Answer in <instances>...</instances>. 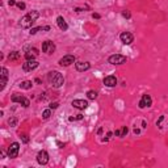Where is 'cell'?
Returning <instances> with one entry per match:
<instances>
[{
  "instance_id": "6da1fadb",
  "label": "cell",
  "mask_w": 168,
  "mask_h": 168,
  "mask_svg": "<svg viewBox=\"0 0 168 168\" xmlns=\"http://www.w3.org/2000/svg\"><path fill=\"white\" fill-rule=\"evenodd\" d=\"M38 17H40V12L38 11H30V12H28L26 15L20 18L18 25H20L23 29H29V28L33 26V24L36 23Z\"/></svg>"
},
{
  "instance_id": "7a4b0ae2",
  "label": "cell",
  "mask_w": 168,
  "mask_h": 168,
  "mask_svg": "<svg viewBox=\"0 0 168 168\" xmlns=\"http://www.w3.org/2000/svg\"><path fill=\"white\" fill-rule=\"evenodd\" d=\"M47 80H49L50 85L54 88H61L62 85L65 84V78H63V75L59 71H55V70H53V71H50L49 74H47Z\"/></svg>"
},
{
  "instance_id": "3957f363",
  "label": "cell",
  "mask_w": 168,
  "mask_h": 168,
  "mask_svg": "<svg viewBox=\"0 0 168 168\" xmlns=\"http://www.w3.org/2000/svg\"><path fill=\"white\" fill-rule=\"evenodd\" d=\"M126 61H128V58H126L125 55H122V54H113V55H110L109 58H108V63H110V65H113V66L125 65Z\"/></svg>"
},
{
  "instance_id": "277c9868",
  "label": "cell",
  "mask_w": 168,
  "mask_h": 168,
  "mask_svg": "<svg viewBox=\"0 0 168 168\" xmlns=\"http://www.w3.org/2000/svg\"><path fill=\"white\" fill-rule=\"evenodd\" d=\"M11 100L13 101V103L21 104L24 108H29V105H30V100L28 99V97L23 96V95H20V93H13L11 96Z\"/></svg>"
},
{
  "instance_id": "5b68a950",
  "label": "cell",
  "mask_w": 168,
  "mask_h": 168,
  "mask_svg": "<svg viewBox=\"0 0 168 168\" xmlns=\"http://www.w3.org/2000/svg\"><path fill=\"white\" fill-rule=\"evenodd\" d=\"M8 158H11V159H15V158L18 156V153H20V143L18 142H13V143L9 145L8 147Z\"/></svg>"
},
{
  "instance_id": "8992f818",
  "label": "cell",
  "mask_w": 168,
  "mask_h": 168,
  "mask_svg": "<svg viewBox=\"0 0 168 168\" xmlns=\"http://www.w3.org/2000/svg\"><path fill=\"white\" fill-rule=\"evenodd\" d=\"M76 62V58H75V55H72V54H67V55H65L63 58L59 59V66H62V67H68V66L74 65V63Z\"/></svg>"
},
{
  "instance_id": "52a82bcc",
  "label": "cell",
  "mask_w": 168,
  "mask_h": 168,
  "mask_svg": "<svg viewBox=\"0 0 168 168\" xmlns=\"http://www.w3.org/2000/svg\"><path fill=\"white\" fill-rule=\"evenodd\" d=\"M55 49H56V46L53 41L46 40L45 42H42V51L45 53L46 55H51V54L55 51Z\"/></svg>"
},
{
  "instance_id": "ba28073f",
  "label": "cell",
  "mask_w": 168,
  "mask_h": 168,
  "mask_svg": "<svg viewBox=\"0 0 168 168\" xmlns=\"http://www.w3.org/2000/svg\"><path fill=\"white\" fill-rule=\"evenodd\" d=\"M151 105H153V99H151L150 95H142L141 100H139V104L138 106L141 108V109H146V108H150Z\"/></svg>"
},
{
  "instance_id": "9c48e42d",
  "label": "cell",
  "mask_w": 168,
  "mask_h": 168,
  "mask_svg": "<svg viewBox=\"0 0 168 168\" xmlns=\"http://www.w3.org/2000/svg\"><path fill=\"white\" fill-rule=\"evenodd\" d=\"M49 153L46 150H41L38 154H37V163L40 166H46L49 163Z\"/></svg>"
},
{
  "instance_id": "30bf717a",
  "label": "cell",
  "mask_w": 168,
  "mask_h": 168,
  "mask_svg": "<svg viewBox=\"0 0 168 168\" xmlns=\"http://www.w3.org/2000/svg\"><path fill=\"white\" fill-rule=\"evenodd\" d=\"M120 40H121V42L123 45H131V43L134 42V36H133L130 32H122V33L120 34Z\"/></svg>"
},
{
  "instance_id": "8fae6325",
  "label": "cell",
  "mask_w": 168,
  "mask_h": 168,
  "mask_svg": "<svg viewBox=\"0 0 168 168\" xmlns=\"http://www.w3.org/2000/svg\"><path fill=\"white\" fill-rule=\"evenodd\" d=\"M71 105L74 106V108H76V109H79V110H84V109H87L90 104H88V101H87V100H83V99H75V100H72Z\"/></svg>"
},
{
  "instance_id": "7c38bea8",
  "label": "cell",
  "mask_w": 168,
  "mask_h": 168,
  "mask_svg": "<svg viewBox=\"0 0 168 168\" xmlns=\"http://www.w3.org/2000/svg\"><path fill=\"white\" fill-rule=\"evenodd\" d=\"M38 66H40V63L37 62L36 59H33V61H26L23 65V70L25 72H30V71H34Z\"/></svg>"
},
{
  "instance_id": "4fadbf2b",
  "label": "cell",
  "mask_w": 168,
  "mask_h": 168,
  "mask_svg": "<svg viewBox=\"0 0 168 168\" xmlns=\"http://www.w3.org/2000/svg\"><path fill=\"white\" fill-rule=\"evenodd\" d=\"M104 84H105V87L108 88H113L116 87L117 83H118V80H117V78L114 76V75H108V76L104 78Z\"/></svg>"
},
{
  "instance_id": "5bb4252c",
  "label": "cell",
  "mask_w": 168,
  "mask_h": 168,
  "mask_svg": "<svg viewBox=\"0 0 168 168\" xmlns=\"http://www.w3.org/2000/svg\"><path fill=\"white\" fill-rule=\"evenodd\" d=\"M38 55H40V51L36 47H30V49H28L26 51H25V59H26V61H33V59H36V56H38Z\"/></svg>"
},
{
  "instance_id": "9a60e30c",
  "label": "cell",
  "mask_w": 168,
  "mask_h": 168,
  "mask_svg": "<svg viewBox=\"0 0 168 168\" xmlns=\"http://www.w3.org/2000/svg\"><path fill=\"white\" fill-rule=\"evenodd\" d=\"M0 76H1V81H0V91H4L5 85H7V81H8V76H9V72L8 70L5 67H1V74H0Z\"/></svg>"
},
{
  "instance_id": "2e32d148",
  "label": "cell",
  "mask_w": 168,
  "mask_h": 168,
  "mask_svg": "<svg viewBox=\"0 0 168 168\" xmlns=\"http://www.w3.org/2000/svg\"><path fill=\"white\" fill-rule=\"evenodd\" d=\"M75 68H76V71H79V72L88 71V70L91 68V63L90 62H83V61L75 62Z\"/></svg>"
},
{
  "instance_id": "e0dca14e",
  "label": "cell",
  "mask_w": 168,
  "mask_h": 168,
  "mask_svg": "<svg viewBox=\"0 0 168 168\" xmlns=\"http://www.w3.org/2000/svg\"><path fill=\"white\" fill-rule=\"evenodd\" d=\"M56 25H58V28L62 32H67L68 30V24L66 23V20L63 18V16H58V17H56Z\"/></svg>"
},
{
  "instance_id": "ac0fdd59",
  "label": "cell",
  "mask_w": 168,
  "mask_h": 168,
  "mask_svg": "<svg viewBox=\"0 0 168 168\" xmlns=\"http://www.w3.org/2000/svg\"><path fill=\"white\" fill-rule=\"evenodd\" d=\"M51 28L49 26V25H46V26H37V28H30V32L29 33L32 34V36H34V34H37L38 32H41V30H50Z\"/></svg>"
},
{
  "instance_id": "d6986e66",
  "label": "cell",
  "mask_w": 168,
  "mask_h": 168,
  "mask_svg": "<svg viewBox=\"0 0 168 168\" xmlns=\"http://www.w3.org/2000/svg\"><path fill=\"white\" fill-rule=\"evenodd\" d=\"M18 87H20L21 90H32V87H33V81L32 80H24V81H21V83L18 84Z\"/></svg>"
},
{
  "instance_id": "ffe728a7",
  "label": "cell",
  "mask_w": 168,
  "mask_h": 168,
  "mask_svg": "<svg viewBox=\"0 0 168 168\" xmlns=\"http://www.w3.org/2000/svg\"><path fill=\"white\" fill-rule=\"evenodd\" d=\"M20 58H21V53L20 51H12V53H9V55H8L9 61H18Z\"/></svg>"
},
{
  "instance_id": "44dd1931",
  "label": "cell",
  "mask_w": 168,
  "mask_h": 168,
  "mask_svg": "<svg viewBox=\"0 0 168 168\" xmlns=\"http://www.w3.org/2000/svg\"><path fill=\"white\" fill-rule=\"evenodd\" d=\"M51 110H53L51 108H47V109L43 110V112H42V118H43V120H49L50 117H51V114H53Z\"/></svg>"
},
{
  "instance_id": "7402d4cb",
  "label": "cell",
  "mask_w": 168,
  "mask_h": 168,
  "mask_svg": "<svg viewBox=\"0 0 168 168\" xmlns=\"http://www.w3.org/2000/svg\"><path fill=\"white\" fill-rule=\"evenodd\" d=\"M87 97H88V100H96L97 99V92L93 91V90H90L87 92Z\"/></svg>"
},
{
  "instance_id": "603a6c76",
  "label": "cell",
  "mask_w": 168,
  "mask_h": 168,
  "mask_svg": "<svg viewBox=\"0 0 168 168\" xmlns=\"http://www.w3.org/2000/svg\"><path fill=\"white\" fill-rule=\"evenodd\" d=\"M17 118H16V117H11V118L8 120V125L11 126V128H16V126H17Z\"/></svg>"
},
{
  "instance_id": "cb8c5ba5",
  "label": "cell",
  "mask_w": 168,
  "mask_h": 168,
  "mask_svg": "<svg viewBox=\"0 0 168 168\" xmlns=\"http://www.w3.org/2000/svg\"><path fill=\"white\" fill-rule=\"evenodd\" d=\"M83 118H84L83 114H76V116H74V117H68V121L70 122H72V121H80V120H83Z\"/></svg>"
},
{
  "instance_id": "d4e9b609",
  "label": "cell",
  "mask_w": 168,
  "mask_h": 168,
  "mask_svg": "<svg viewBox=\"0 0 168 168\" xmlns=\"http://www.w3.org/2000/svg\"><path fill=\"white\" fill-rule=\"evenodd\" d=\"M128 133H129V129H128V126H122V129H121V137H120V138H123V137H126V135H128Z\"/></svg>"
},
{
  "instance_id": "484cf974",
  "label": "cell",
  "mask_w": 168,
  "mask_h": 168,
  "mask_svg": "<svg viewBox=\"0 0 168 168\" xmlns=\"http://www.w3.org/2000/svg\"><path fill=\"white\" fill-rule=\"evenodd\" d=\"M20 138L24 143H29V137H28V134H20Z\"/></svg>"
},
{
  "instance_id": "4316f807",
  "label": "cell",
  "mask_w": 168,
  "mask_h": 168,
  "mask_svg": "<svg viewBox=\"0 0 168 168\" xmlns=\"http://www.w3.org/2000/svg\"><path fill=\"white\" fill-rule=\"evenodd\" d=\"M122 16L125 18H128V20H130V18H131V13H130V12L128 11V9H125V11H122Z\"/></svg>"
},
{
  "instance_id": "83f0119b",
  "label": "cell",
  "mask_w": 168,
  "mask_h": 168,
  "mask_svg": "<svg viewBox=\"0 0 168 168\" xmlns=\"http://www.w3.org/2000/svg\"><path fill=\"white\" fill-rule=\"evenodd\" d=\"M113 135H114V133H112V131H108L106 137H105V138H103V142H108V141H109L110 138L113 137Z\"/></svg>"
},
{
  "instance_id": "f1b7e54d",
  "label": "cell",
  "mask_w": 168,
  "mask_h": 168,
  "mask_svg": "<svg viewBox=\"0 0 168 168\" xmlns=\"http://www.w3.org/2000/svg\"><path fill=\"white\" fill-rule=\"evenodd\" d=\"M16 5H17V7H18V8H20V9H21V11H24V9H25V8H26V4H25V3H24V1H17V4H16Z\"/></svg>"
},
{
  "instance_id": "f546056e",
  "label": "cell",
  "mask_w": 168,
  "mask_h": 168,
  "mask_svg": "<svg viewBox=\"0 0 168 168\" xmlns=\"http://www.w3.org/2000/svg\"><path fill=\"white\" fill-rule=\"evenodd\" d=\"M58 106H59V103H58V101H54V103H51V104L49 105V108H51L53 110H54V109H56Z\"/></svg>"
},
{
  "instance_id": "4dcf8cb0",
  "label": "cell",
  "mask_w": 168,
  "mask_h": 168,
  "mask_svg": "<svg viewBox=\"0 0 168 168\" xmlns=\"http://www.w3.org/2000/svg\"><path fill=\"white\" fill-rule=\"evenodd\" d=\"M92 18H96V20H100L101 16L99 13H92Z\"/></svg>"
},
{
  "instance_id": "1f68e13d",
  "label": "cell",
  "mask_w": 168,
  "mask_h": 168,
  "mask_svg": "<svg viewBox=\"0 0 168 168\" xmlns=\"http://www.w3.org/2000/svg\"><path fill=\"white\" fill-rule=\"evenodd\" d=\"M8 4H9V7H13V5L17 4V1H15V0H9Z\"/></svg>"
},
{
  "instance_id": "d6a6232c",
  "label": "cell",
  "mask_w": 168,
  "mask_h": 168,
  "mask_svg": "<svg viewBox=\"0 0 168 168\" xmlns=\"http://www.w3.org/2000/svg\"><path fill=\"white\" fill-rule=\"evenodd\" d=\"M114 135L116 137H121V129H117L114 131Z\"/></svg>"
},
{
  "instance_id": "836d02e7",
  "label": "cell",
  "mask_w": 168,
  "mask_h": 168,
  "mask_svg": "<svg viewBox=\"0 0 168 168\" xmlns=\"http://www.w3.org/2000/svg\"><path fill=\"white\" fill-rule=\"evenodd\" d=\"M133 133H134V134H135V135H137V134H141V130H139V129H137V128H135L134 130H133Z\"/></svg>"
},
{
  "instance_id": "e575fe53",
  "label": "cell",
  "mask_w": 168,
  "mask_h": 168,
  "mask_svg": "<svg viewBox=\"0 0 168 168\" xmlns=\"http://www.w3.org/2000/svg\"><path fill=\"white\" fill-rule=\"evenodd\" d=\"M142 128H143V129H146V128H147V122H146L145 120H143V121H142Z\"/></svg>"
},
{
  "instance_id": "d590c367",
  "label": "cell",
  "mask_w": 168,
  "mask_h": 168,
  "mask_svg": "<svg viewBox=\"0 0 168 168\" xmlns=\"http://www.w3.org/2000/svg\"><path fill=\"white\" fill-rule=\"evenodd\" d=\"M97 134H99V135H101V134H103V128H100L99 130H97Z\"/></svg>"
},
{
  "instance_id": "8d00e7d4",
  "label": "cell",
  "mask_w": 168,
  "mask_h": 168,
  "mask_svg": "<svg viewBox=\"0 0 168 168\" xmlns=\"http://www.w3.org/2000/svg\"><path fill=\"white\" fill-rule=\"evenodd\" d=\"M56 145H58V146H59V147H65V143H61V142H59V141H58V142H56Z\"/></svg>"
},
{
  "instance_id": "74e56055",
  "label": "cell",
  "mask_w": 168,
  "mask_h": 168,
  "mask_svg": "<svg viewBox=\"0 0 168 168\" xmlns=\"http://www.w3.org/2000/svg\"><path fill=\"white\" fill-rule=\"evenodd\" d=\"M36 83H37V84H41V79L37 78V79H36Z\"/></svg>"
}]
</instances>
